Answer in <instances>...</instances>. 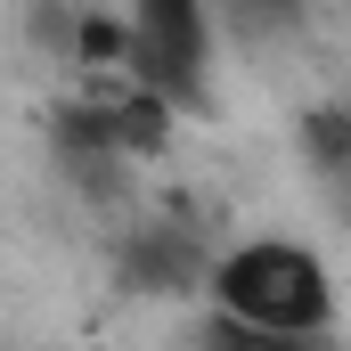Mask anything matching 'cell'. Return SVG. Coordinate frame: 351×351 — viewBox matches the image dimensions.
<instances>
[{"label":"cell","instance_id":"cell-4","mask_svg":"<svg viewBox=\"0 0 351 351\" xmlns=\"http://www.w3.org/2000/svg\"><path fill=\"white\" fill-rule=\"evenodd\" d=\"M302 156H311V172L335 188V204L351 213V114H343V106L302 114Z\"/></svg>","mask_w":351,"mask_h":351},{"label":"cell","instance_id":"cell-3","mask_svg":"<svg viewBox=\"0 0 351 351\" xmlns=\"http://www.w3.org/2000/svg\"><path fill=\"white\" fill-rule=\"evenodd\" d=\"M196 278H213V262H204V237L180 229V221H164V229H147V237L123 245V286L172 294V286H196Z\"/></svg>","mask_w":351,"mask_h":351},{"label":"cell","instance_id":"cell-1","mask_svg":"<svg viewBox=\"0 0 351 351\" xmlns=\"http://www.w3.org/2000/svg\"><path fill=\"white\" fill-rule=\"evenodd\" d=\"M213 302L269 335H311L335 319V278L302 237H245L213 262Z\"/></svg>","mask_w":351,"mask_h":351},{"label":"cell","instance_id":"cell-6","mask_svg":"<svg viewBox=\"0 0 351 351\" xmlns=\"http://www.w3.org/2000/svg\"><path fill=\"white\" fill-rule=\"evenodd\" d=\"M245 25H262V33H286V25H302V8L311 0H229Z\"/></svg>","mask_w":351,"mask_h":351},{"label":"cell","instance_id":"cell-5","mask_svg":"<svg viewBox=\"0 0 351 351\" xmlns=\"http://www.w3.org/2000/svg\"><path fill=\"white\" fill-rule=\"evenodd\" d=\"M196 351H311V335H269V327H245V319L213 311L204 335H196Z\"/></svg>","mask_w":351,"mask_h":351},{"label":"cell","instance_id":"cell-2","mask_svg":"<svg viewBox=\"0 0 351 351\" xmlns=\"http://www.w3.org/2000/svg\"><path fill=\"white\" fill-rule=\"evenodd\" d=\"M123 66L164 106H196L213 82V0H123Z\"/></svg>","mask_w":351,"mask_h":351},{"label":"cell","instance_id":"cell-7","mask_svg":"<svg viewBox=\"0 0 351 351\" xmlns=\"http://www.w3.org/2000/svg\"><path fill=\"white\" fill-rule=\"evenodd\" d=\"M343 114H351V106H343Z\"/></svg>","mask_w":351,"mask_h":351}]
</instances>
